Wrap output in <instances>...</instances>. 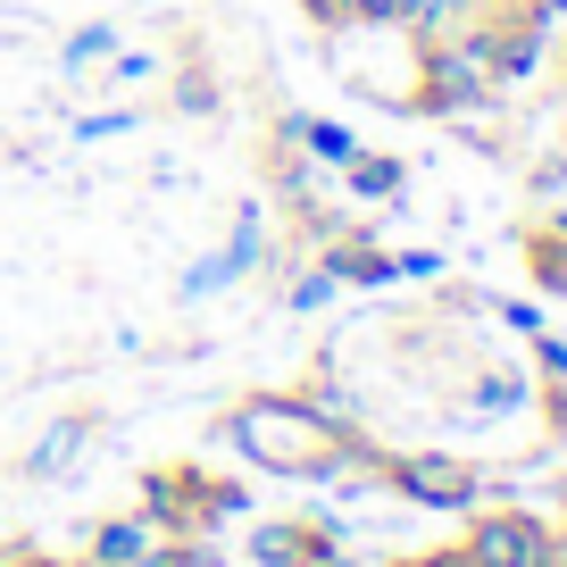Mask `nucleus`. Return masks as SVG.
I'll list each match as a JSON object with an SVG mask.
<instances>
[{"label": "nucleus", "mask_w": 567, "mask_h": 567, "mask_svg": "<svg viewBox=\"0 0 567 567\" xmlns=\"http://www.w3.org/2000/svg\"><path fill=\"white\" fill-rule=\"evenodd\" d=\"M409 567H467V550H460V559H409Z\"/></svg>", "instance_id": "obj_6"}, {"label": "nucleus", "mask_w": 567, "mask_h": 567, "mask_svg": "<svg viewBox=\"0 0 567 567\" xmlns=\"http://www.w3.org/2000/svg\"><path fill=\"white\" fill-rule=\"evenodd\" d=\"M309 142H318L326 159H351V134H342V125H309Z\"/></svg>", "instance_id": "obj_4"}, {"label": "nucleus", "mask_w": 567, "mask_h": 567, "mask_svg": "<svg viewBox=\"0 0 567 567\" xmlns=\"http://www.w3.org/2000/svg\"><path fill=\"white\" fill-rule=\"evenodd\" d=\"M401 484H409V501H425V509H460V501H476V476L451 467V460H409Z\"/></svg>", "instance_id": "obj_2"}, {"label": "nucleus", "mask_w": 567, "mask_h": 567, "mask_svg": "<svg viewBox=\"0 0 567 567\" xmlns=\"http://www.w3.org/2000/svg\"><path fill=\"white\" fill-rule=\"evenodd\" d=\"M534 18H567V0H534Z\"/></svg>", "instance_id": "obj_5"}, {"label": "nucleus", "mask_w": 567, "mask_h": 567, "mask_svg": "<svg viewBox=\"0 0 567 567\" xmlns=\"http://www.w3.org/2000/svg\"><path fill=\"white\" fill-rule=\"evenodd\" d=\"M467 567H550V534L534 517H484L467 543Z\"/></svg>", "instance_id": "obj_1"}, {"label": "nucleus", "mask_w": 567, "mask_h": 567, "mask_svg": "<svg viewBox=\"0 0 567 567\" xmlns=\"http://www.w3.org/2000/svg\"><path fill=\"white\" fill-rule=\"evenodd\" d=\"M184 567H217V559H209V550H193V559H184Z\"/></svg>", "instance_id": "obj_7"}, {"label": "nucleus", "mask_w": 567, "mask_h": 567, "mask_svg": "<svg viewBox=\"0 0 567 567\" xmlns=\"http://www.w3.org/2000/svg\"><path fill=\"white\" fill-rule=\"evenodd\" d=\"M101 559H142V526H109L101 534Z\"/></svg>", "instance_id": "obj_3"}]
</instances>
